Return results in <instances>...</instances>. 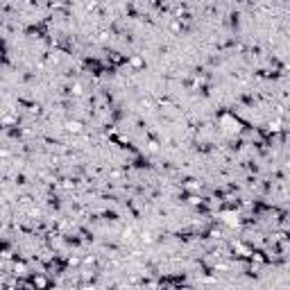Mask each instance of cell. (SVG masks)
<instances>
[{"label": "cell", "instance_id": "obj_1", "mask_svg": "<svg viewBox=\"0 0 290 290\" xmlns=\"http://www.w3.org/2000/svg\"><path fill=\"white\" fill-rule=\"evenodd\" d=\"M30 279H32L34 288H50V286H52V281L46 277V272H34Z\"/></svg>", "mask_w": 290, "mask_h": 290}, {"label": "cell", "instance_id": "obj_2", "mask_svg": "<svg viewBox=\"0 0 290 290\" xmlns=\"http://www.w3.org/2000/svg\"><path fill=\"white\" fill-rule=\"evenodd\" d=\"M129 66L136 68V70H141V68H145V59L141 57V54H132V57H129Z\"/></svg>", "mask_w": 290, "mask_h": 290}, {"label": "cell", "instance_id": "obj_3", "mask_svg": "<svg viewBox=\"0 0 290 290\" xmlns=\"http://www.w3.org/2000/svg\"><path fill=\"white\" fill-rule=\"evenodd\" d=\"M186 204L188 206H204V199L199 197V195L191 193V195H186Z\"/></svg>", "mask_w": 290, "mask_h": 290}, {"label": "cell", "instance_id": "obj_4", "mask_svg": "<svg viewBox=\"0 0 290 290\" xmlns=\"http://www.w3.org/2000/svg\"><path fill=\"white\" fill-rule=\"evenodd\" d=\"M82 127H84V125H82L80 120H68V123H66V129H68L70 134H80Z\"/></svg>", "mask_w": 290, "mask_h": 290}, {"label": "cell", "instance_id": "obj_5", "mask_svg": "<svg viewBox=\"0 0 290 290\" xmlns=\"http://www.w3.org/2000/svg\"><path fill=\"white\" fill-rule=\"evenodd\" d=\"M0 256L5 258V261H14V252H11L9 242H5V245H2V252H0Z\"/></svg>", "mask_w": 290, "mask_h": 290}, {"label": "cell", "instance_id": "obj_6", "mask_svg": "<svg viewBox=\"0 0 290 290\" xmlns=\"http://www.w3.org/2000/svg\"><path fill=\"white\" fill-rule=\"evenodd\" d=\"M70 93H73V96H82V84H80V82L70 86Z\"/></svg>", "mask_w": 290, "mask_h": 290}, {"label": "cell", "instance_id": "obj_7", "mask_svg": "<svg viewBox=\"0 0 290 290\" xmlns=\"http://www.w3.org/2000/svg\"><path fill=\"white\" fill-rule=\"evenodd\" d=\"M159 150V143H156V141H150V152H156Z\"/></svg>", "mask_w": 290, "mask_h": 290}]
</instances>
